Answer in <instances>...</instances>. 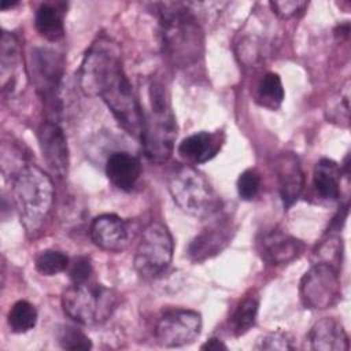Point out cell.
<instances>
[{"mask_svg": "<svg viewBox=\"0 0 351 351\" xmlns=\"http://www.w3.org/2000/svg\"><path fill=\"white\" fill-rule=\"evenodd\" d=\"M308 348L315 351H347L348 335L344 326L335 318L325 317L317 321L307 335Z\"/></svg>", "mask_w": 351, "mask_h": 351, "instance_id": "obj_17", "label": "cell"}, {"mask_svg": "<svg viewBox=\"0 0 351 351\" xmlns=\"http://www.w3.org/2000/svg\"><path fill=\"white\" fill-rule=\"evenodd\" d=\"M167 186L174 203L191 217H211L221 207V199L208 180L191 165L176 166L169 173Z\"/></svg>", "mask_w": 351, "mask_h": 351, "instance_id": "obj_6", "label": "cell"}, {"mask_svg": "<svg viewBox=\"0 0 351 351\" xmlns=\"http://www.w3.org/2000/svg\"><path fill=\"white\" fill-rule=\"evenodd\" d=\"M66 60L62 52L37 47L30 55V77L38 96L53 111L59 110Z\"/></svg>", "mask_w": 351, "mask_h": 351, "instance_id": "obj_8", "label": "cell"}, {"mask_svg": "<svg viewBox=\"0 0 351 351\" xmlns=\"http://www.w3.org/2000/svg\"><path fill=\"white\" fill-rule=\"evenodd\" d=\"M278 192L285 210L298 202L304 188V173L299 158L292 152H282L276 160Z\"/></svg>", "mask_w": 351, "mask_h": 351, "instance_id": "obj_16", "label": "cell"}, {"mask_svg": "<svg viewBox=\"0 0 351 351\" xmlns=\"http://www.w3.org/2000/svg\"><path fill=\"white\" fill-rule=\"evenodd\" d=\"M78 84L86 96L100 97L117 122L129 134L140 138L144 111L123 70L117 43L99 37L89 47L78 70Z\"/></svg>", "mask_w": 351, "mask_h": 351, "instance_id": "obj_1", "label": "cell"}, {"mask_svg": "<svg viewBox=\"0 0 351 351\" xmlns=\"http://www.w3.org/2000/svg\"><path fill=\"white\" fill-rule=\"evenodd\" d=\"M160 27L162 49L166 59L178 69H186L199 62L203 56V30L185 3H156L154 4Z\"/></svg>", "mask_w": 351, "mask_h": 351, "instance_id": "obj_2", "label": "cell"}, {"mask_svg": "<svg viewBox=\"0 0 351 351\" xmlns=\"http://www.w3.org/2000/svg\"><path fill=\"white\" fill-rule=\"evenodd\" d=\"M223 140V133H211L202 130L185 137L180 143L177 151L185 160L191 163H204L213 159L219 152Z\"/></svg>", "mask_w": 351, "mask_h": 351, "instance_id": "obj_18", "label": "cell"}, {"mask_svg": "<svg viewBox=\"0 0 351 351\" xmlns=\"http://www.w3.org/2000/svg\"><path fill=\"white\" fill-rule=\"evenodd\" d=\"M70 259L66 254L58 250L41 251L34 259L36 270L43 276H56L69 267Z\"/></svg>", "mask_w": 351, "mask_h": 351, "instance_id": "obj_26", "label": "cell"}, {"mask_svg": "<svg viewBox=\"0 0 351 351\" xmlns=\"http://www.w3.org/2000/svg\"><path fill=\"white\" fill-rule=\"evenodd\" d=\"M69 276L73 282H85L90 280L92 263L88 256H77L69 263Z\"/></svg>", "mask_w": 351, "mask_h": 351, "instance_id": "obj_30", "label": "cell"}, {"mask_svg": "<svg viewBox=\"0 0 351 351\" xmlns=\"http://www.w3.org/2000/svg\"><path fill=\"white\" fill-rule=\"evenodd\" d=\"M92 243L107 252H121L130 243L132 232L129 223L117 214H100L89 226Z\"/></svg>", "mask_w": 351, "mask_h": 351, "instance_id": "obj_13", "label": "cell"}, {"mask_svg": "<svg viewBox=\"0 0 351 351\" xmlns=\"http://www.w3.org/2000/svg\"><path fill=\"white\" fill-rule=\"evenodd\" d=\"M261 258L269 265H285L296 259L304 250L302 240L280 228L265 230L256 241Z\"/></svg>", "mask_w": 351, "mask_h": 351, "instance_id": "obj_14", "label": "cell"}, {"mask_svg": "<svg viewBox=\"0 0 351 351\" xmlns=\"http://www.w3.org/2000/svg\"><path fill=\"white\" fill-rule=\"evenodd\" d=\"M269 5L278 18L289 19L303 12V10L308 5V3L302 0H285V1H270Z\"/></svg>", "mask_w": 351, "mask_h": 351, "instance_id": "obj_29", "label": "cell"}, {"mask_svg": "<svg viewBox=\"0 0 351 351\" xmlns=\"http://www.w3.org/2000/svg\"><path fill=\"white\" fill-rule=\"evenodd\" d=\"M255 350H280V351H287V350H293V337L284 330H276V332H269L259 337L256 340V344L254 346Z\"/></svg>", "mask_w": 351, "mask_h": 351, "instance_id": "obj_27", "label": "cell"}, {"mask_svg": "<svg viewBox=\"0 0 351 351\" xmlns=\"http://www.w3.org/2000/svg\"><path fill=\"white\" fill-rule=\"evenodd\" d=\"M258 310H259V295L256 291H250L237 303L229 319V328L232 335L236 337L245 335L255 325Z\"/></svg>", "mask_w": 351, "mask_h": 351, "instance_id": "obj_22", "label": "cell"}, {"mask_svg": "<svg viewBox=\"0 0 351 351\" xmlns=\"http://www.w3.org/2000/svg\"><path fill=\"white\" fill-rule=\"evenodd\" d=\"M232 221L218 219L203 229L188 245V255L193 262H204L218 255L233 239Z\"/></svg>", "mask_w": 351, "mask_h": 351, "instance_id": "obj_15", "label": "cell"}, {"mask_svg": "<svg viewBox=\"0 0 351 351\" xmlns=\"http://www.w3.org/2000/svg\"><path fill=\"white\" fill-rule=\"evenodd\" d=\"M56 340L60 348L67 351H86L92 348L90 339L81 329L73 325H58Z\"/></svg>", "mask_w": 351, "mask_h": 351, "instance_id": "obj_25", "label": "cell"}, {"mask_svg": "<svg viewBox=\"0 0 351 351\" xmlns=\"http://www.w3.org/2000/svg\"><path fill=\"white\" fill-rule=\"evenodd\" d=\"M174 243L169 228L160 221H151L141 232L134 254V269L143 278L163 274L171 263Z\"/></svg>", "mask_w": 351, "mask_h": 351, "instance_id": "obj_7", "label": "cell"}, {"mask_svg": "<svg viewBox=\"0 0 351 351\" xmlns=\"http://www.w3.org/2000/svg\"><path fill=\"white\" fill-rule=\"evenodd\" d=\"M340 166L328 158H322L314 166L313 185L317 195L324 200H337L340 195Z\"/></svg>", "mask_w": 351, "mask_h": 351, "instance_id": "obj_21", "label": "cell"}, {"mask_svg": "<svg viewBox=\"0 0 351 351\" xmlns=\"http://www.w3.org/2000/svg\"><path fill=\"white\" fill-rule=\"evenodd\" d=\"M37 310L34 304L27 300H18L8 311L7 322L14 333H26L32 330L37 324Z\"/></svg>", "mask_w": 351, "mask_h": 351, "instance_id": "obj_24", "label": "cell"}, {"mask_svg": "<svg viewBox=\"0 0 351 351\" xmlns=\"http://www.w3.org/2000/svg\"><path fill=\"white\" fill-rule=\"evenodd\" d=\"M11 195L22 226L29 236H34L43 229L53 206L51 177L34 165H25L12 174Z\"/></svg>", "mask_w": 351, "mask_h": 351, "instance_id": "obj_3", "label": "cell"}, {"mask_svg": "<svg viewBox=\"0 0 351 351\" xmlns=\"http://www.w3.org/2000/svg\"><path fill=\"white\" fill-rule=\"evenodd\" d=\"M302 304L308 310H326L337 304L341 298L339 269L317 262L302 277L299 285Z\"/></svg>", "mask_w": 351, "mask_h": 351, "instance_id": "obj_9", "label": "cell"}, {"mask_svg": "<svg viewBox=\"0 0 351 351\" xmlns=\"http://www.w3.org/2000/svg\"><path fill=\"white\" fill-rule=\"evenodd\" d=\"M236 185L240 199L245 202L254 200L261 189V176L255 169H247L239 176Z\"/></svg>", "mask_w": 351, "mask_h": 351, "instance_id": "obj_28", "label": "cell"}, {"mask_svg": "<svg viewBox=\"0 0 351 351\" xmlns=\"http://www.w3.org/2000/svg\"><path fill=\"white\" fill-rule=\"evenodd\" d=\"M66 4L62 1L41 3L34 15V26L41 37L58 41L64 36Z\"/></svg>", "mask_w": 351, "mask_h": 351, "instance_id": "obj_20", "label": "cell"}, {"mask_svg": "<svg viewBox=\"0 0 351 351\" xmlns=\"http://www.w3.org/2000/svg\"><path fill=\"white\" fill-rule=\"evenodd\" d=\"M149 110L144 112L140 134L145 156L154 163H165L174 151L177 122L171 110L169 93L162 82L152 81L148 88Z\"/></svg>", "mask_w": 351, "mask_h": 351, "instance_id": "obj_4", "label": "cell"}, {"mask_svg": "<svg viewBox=\"0 0 351 351\" xmlns=\"http://www.w3.org/2000/svg\"><path fill=\"white\" fill-rule=\"evenodd\" d=\"M106 174L114 186L129 192L136 186L141 176V163L134 155L117 151L112 152L106 162Z\"/></svg>", "mask_w": 351, "mask_h": 351, "instance_id": "obj_19", "label": "cell"}, {"mask_svg": "<svg viewBox=\"0 0 351 351\" xmlns=\"http://www.w3.org/2000/svg\"><path fill=\"white\" fill-rule=\"evenodd\" d=\"M0 81L4 96H18L27 82V73L18 37L3 30L0 40Z\"/></svg>", "mask_w": 351, "mask_h": 351, "instance_id": "obj_11", "label": "cell"}, {"mask_svg": "<svg viewBox=\"0 0 351 351\" xmlns=\"http://www.w3.org/2000/svg\"><path fill=\"white\" fill-rule=\"evenodd\" d=\"M16 4H18V1H5V0H3V1L0 3V8H1V10H7V8H11V7L16 5Z\"/></svg>", "mask_w": 351, "mask_h": 351, "instance_id": "obj_32", "label": "cell"}, {"mask_svg": "<svg viewBox=\"0 0 351 351\" xmlns=\"http://www.w3.org/2000/svg\"><path fill=\"white\" fill-rule=\"evenodd\" d=\"M38 147L48 170L63 178L69 171V147L62 126L53 118L43 121L37 129Z\"/></svg>", "mask_w": 351, "mask_h": 351, "instance_id": "obj_12", "label": "cell"}, {"mask_svg": "<svg viewBox=\"0 0 351 351\" xmlns=\"http://www.w3.org/2000/svg\"><path fill=\"white\" fill-rule=\"evenodd\" d=\"M200 350L203 351H221V350H228V346L218 337H210L206 340L202 346Z\"/></svg>", "mask_w": 351, "mask_h": 351, "instance_id": "obj_31", "label": "cell"}, {"mask_svg": "<svg viewBox=\"0 0 351 351\" xmlns=\"http://www.w3.org/2000/svg\"><path fill=\"white\" fill-rule=\"evenodd\" d=\"M284 86L277 73H266L256 86V101L269 110H277L284 101Z\"/></svg>", "mask_w": 351, "mask_h": 351, "instance_id": "obj_23", "label": "cell"}, {"mask_svg": "<svg viewBox=\"0 0 351 351\" xmlns=\"http://www.w3.org/2000/svg\"><path fill=\"white\" fill-rule=\"evenodd\" d=\"M202 315L189 308L166 311L155 325L156 341L167 348L184 347L196 340L202 332Z\"/></svg>", "mask_w": 351, "mask_h": 351, "instance_id": "obj_10", "label": "cell"}, {"mask_svg": "<svg viewBox=\"0 0 351 351\" xmlns=\"http://www.w3.org/2000/svg\"><path fill=\"white\" fill-rule=\"evenodd\" d=\"M119 295L115 289L97 282H73L63 291L62 307L67 317L85 325L106 322L117 310Z\"/></svg>", "mask_w": 351, "mask_h": 351, "instance_id": "obj_5", "label": "cell"}]
</instances>
